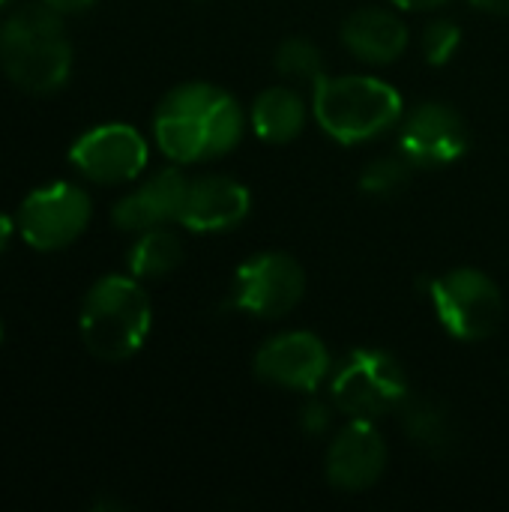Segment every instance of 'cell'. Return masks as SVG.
I'll return each mask as SVG.
<instances>
[{
  "label": "cell",
  "mask_w": 509,
  "mask_h": 512,
  "mask_svg": "<svg viewBox=\"0 0 509 512\" xmlns=\"http://www.w3.org/2000/svg\"><path fill=\"white\" fill-rule=\"evenodd\" d=\"M243 132L246 114L240 102L210 81L177 84L153 114L156 147L177 165L228 156L243 141Z\"/></svg>",
  "instance_id": "cell-1"
},
{
  "label": "cell",
  "mask_w": 509,
  "mask_h": 512,
  "mask_svg": "<svg viewBox=\"0 0 509 512\" xmlns=\"http://www.w3.org/2000/svg\"><path fill=\"white\" fill-rule=\"evenodd\" d=\"M0 69L30 96H51L72 75V42L63 15L45 6H21L0 24Z\"/></svg>",
  "instance_id": "cell-2"
},
{
  "label": "cell",
  "mask_w": 509,
  "mask_h": 512,
  "mask_svg": "<svg viewBox=\"0 0 509 512\" xmlns=\"http://www.w3.org/2000/svg\"><path fill=\"white\" fill-rule=\"evenodd\" d=\"M153 324V306L141 279L102 276L90 285L78 312V333L84 348L105 363H123L135 357Z\"/></svg>",
  "instance_id": "cell-3"
},
{
  "label": "cell",
  "mask_w": 509,
  "mask_h": 512,
  "mask_svg": "<svg viewBox=\"0 0 509 512\" xmlns=\"http://www.w3.org/2000/svg\"><path fill=\"white\" fill-rule=\"evenodd\" d=\"M312 111L339 144L375 141L405 117L399 90L372 75H324L312 87Z\"/></svg>",
  "instance_id": "cell-4"
},
{
  "label": "cell",
  "mask_w": 509,
  "mask_h": 512,
  "mask_svg": "<svg viewBox=\"0 0 509 512\" xmlns=\"http://www.w3.org/2000/svg\"><path fill=\"white\" fill-rule=\"evenodd\" d=\"M411 396L405 366L381 348H357L330 372V399L348 420H381Z\"/></svg>",
  "instance_id": "cell-5"
},
{
  "label": "cell",
  "mask_w": 509,
  "mask_h": 512,
  "mask_svg": "<svg viewBox=\"0 0 509 512\" xmlns=\"http://www.w3.org/2000/svg\"><path fill=\"white\" fill-rule=\"evenodd\" d=\"M429 297L441 327L459 342H483L504 321V294L477 267H456L432 279Z\"/></svg>",
  "instance_id": "cell-6"
},
{
  "label": "cell",
  "mask_w": 509,
  "mask_h": 512,
  "mask_svg": "<svg viewBox=\"0 0 509 512\" xmlns=\"http://www.w3.org/2000/svg\"><path fill=\"white\" fill-rule=\"evenodd\" d=\"M90 216H93L90 195L78 183L54 180L24 195L15 225L30 249L60 252L87 231Z\"/></svg>",
  "instance_id": "cell-7"
},
{
  "label": "cell",
  "mask_w": 509,
  "mask_h": 512,
  "mask_svg": "<svg viewBox=\"0 0 509 512\" xmlns=\"http://www.w3.org/2000/svg\"><path fill=\"white\" fill-rule=\"evenodd\" d=\"M306 270L288 252H258L246 258L231 282V306L255 318H282L300 306Z\"/></svg>",
  "instance_id": "cell-8"
},
{
  "label": "cell",
  "mask_w": 509,
  "mask_h": 512,
  "mask_svg": "<svg viewBox=\"0 0 509 512\" xmlns=\"http://www.w3.org/2000/svg\"><path fill=\"white\" fill-rule=\"evenodd\" d=\"M150 147L129 123H99L69 147V165L99 186H123L144 174Z\"/></svg>",
  "instance_id": "cell-9"
},
{
  "label": "cell",
  "mask_w": 509,
  "mask_h": 512,
  "mask_svg": "<svg viewBox=\"0 0 509 512\" xmlns=\"http://www.w3.org/2000/svg\"><path fill=\"white\" fill-rule=\"evenodd\" d=\"M252 366L264 384L297 393H315L333 372L327 345L309 330H288L267 339Z\"/></svg>",
  "instance_id": "cell-10"
},
{
  "label": "cell",
  "mask_w": 509,
  "mask_h": 512,
  "mask_svg": "<svg viewBox=\"0 0 509 512\" xmlns=\"http://www.w3.org/2000/svg\"><path fill=\"white\" fill-rule=\"evenodd\" d=\"M468 123L447 102H420L399 123V150L414 168H444L468 153Z\"/></svg>",
  "instance_id": "cell-11"
},
{
  "label": "cell",
  "mask_w": 509,
  "mask_h": 512,
  "mask_svg": "<svg viewBox=\"0 0 509 512\" xmlns=\"http://www.w3.org/2000/svg\"><path fill=\"white\" fill-rule=\"evenodd\" d=\"M387 444L372 420H348L327 450V480L333 489L357 495L369 492L387 471Z\"/></svg>",
  "instance_id": "cell-12"
},
{
  "label": "cell",
  "mask_w": 509,
  "mask_h": 512,
  "mask_svg": "<svg viewBox=\"0 0 509 512\" xmlns=\"http://www.w3.org/2000/svg\"><path fill=\"white\" fill-rule=\"evenodd\" d=\"M252 210V195L243 183L204 174L186 183V195L177 213V225L195 234H222L237 228Z\"/></svg>",
  "instance_id": "cell-13"
},
{
  "label": "cell",
  "mask_w": 509,
  "mask_h": 512,
  "mask_svg": "<svg viewBox=\"0 0 509 512\" xmlns=\"http://www.w3.org/2000/svg\"><path fill=\"white\" fill-rule=\"evenodd\" d=\"M186 177L177 168H162L144 183H138L129 195H123L111 207V222L120 231L141 234L147 228H159L168 222H177L183 195H186Z\"/></svg>",
  "instance_id": "cell-14"
},
{
  "label": "cell",
  "mask_w": 509,
  "mask_h": 512,
  "mask_svg": "<svg viewBox=\"0 0 509 512\" xmlns=\"http://www.w3.org/2000/svg\"><path fill=\"white\" fill-rule=\"evenodd\" d=\"M342 42L345 48L372 66L396 63L408 48V27L405 21L381 6H363L354 9L342 24Z\"/></svg>",
  "instance_id": "cell-15"
},
{
  "label": "cell",
  "mask_w": 509,
  "mask_h": 512,
  "mask_svg": "<svg viewBox=\"0 0 509 512\" xmlns=\"http://www.w3.org/2000/svg\"><path fill=\"white\" fill-rule=\"evenodd\" d=\"M306 120H309V105L300 96V90L291 84H276L261 90L249 111V123L255 135L267 144L294 141L306 129Z\"/></svg>",
  "instance_id": "cell-16"
},
{
  "label": "cell",
  "mask_w": 509,
  "mask_h": 512,
  "mask_svg": "<svg viewBox=\"0 0 509 512\" xmlns=\"http://www.w3.org/2000/svg\"><path fill=\"white\" fill-rule=\"evenodd\" d=\"M183 264V243L180 237L159 225V228H147L135 237V243L129 246L126 255V267L135 279H162L168 273H174Z\"/></svg>",
  "instance_id": "cell-17"
},
{
  "label": "cell",
  "mask_w": 509,
  "mask_h": 512,
  "mask_svg": "<svg viewBox=\"0 0 509 512\" xmlns=\"http://www.w3.org/2000/svg\"><path fill=\"white\" fill-rule=\"evenodd\" d=\"M402 414V426L405 432L411 435V441L435 456L447 453L453 444H456V429H453V420L450 414L432 402V399H417V396H408L405 405L399 408Z\"/></svg>",
  "instance_id": "cell-18"
},
{
  "label": "cell",
  "mask_w": 509,
  "mask_h": 512,
  "mask_svg": "<svg viewBox=\"0 0 509 512\" xmlns=\"http://www.w3.org/2000/svg\"><path fill=\"white\" fill-rule=\"evenodd\" d=\"M276 72L285 81L294 84H318L327 72H324V54L315 42L303 39V36H288L279 48H276Z\"/></svg>",
  "instance_id": "cell-19"
},
{
  "label": "cell",
  "mask_w": 509,
  "mask_h": 512,
  "mask_svg": "<svg viewBox=\"0 0 509 512\" xmlns=\"http://www.w3.org/2000/svg\"><path fill=\"white\" fill-rule=\"evenodd\" d=\"M411 174H414V162L402 150L390 156H378L360 171V189L369 195H396L411 183Z\"/></svg>",
  "instance_id": "cell-20"
},
{
  "label": "cell",
  "mask_w": 509,
  "mask_h": 512,
  "mask_svg": "<svg viewBox=\"0 0 509 512\" xmlns=\"http://www.w3.org/2000/svg\"><path fill=\"white\" fill-rule=\"evenodd\" d=\"M462 45V27L450 18H435L423 30V57L432 66H444Z\"/></svg>",
  "instance_id": "cell-21"
},
{
  "label": "cell",
  "mask_w": 509,
  "mask_h": 512,
  "mask_svg": "<svg viewBox=\"0 0 509 512\" xmlns=\"http://www.w3.org/2000/svg\"><path fill=\"white\" fill-rule=\"evenodd\" d=\"M327 426H330V408L321 405V402H309V405L303 408V429H306L309 435H321Z\"/></svg>",
  "instance_id": "cell-22"
},
{
  "label": "cell",
  "mask_w": 509,
  "mask_h": 512,
  "mask_svg": "<svg viewBox=\"0 0 509 512\" xmlns=\"http://www.w3.org/2000/svg\"><path fill=\"white\" fill-rule=\"evenodd\" d=\"M45 6H51L54 12H60V15H78V12H84V9H90L96 0H42Z\"/></svg>",
  "instance_id": "cell-23"
},
{
  "label": "cell",
  "mask_w": 509,
  "mask_h": 512,
  "mask_svg": "<svg viewBox=\"0 0 509 512\" xmlns=\"http://www.w3.org/2000/svg\"><path fill=\"white\" fill-rule=\"evenodd\" d=\"M15 228H18L15 219H12L9 213L0 210V255L9 249V243H12V237H15Z\"/></svg>",
  "instance_id": "cell-24"
},
{
  "label": "cell",
  "mask_w": 509,
  "mask_h": 512,
  "mask_svg": "<svg viewBox=\"0 0 509 512\" xmlns=\"http://www.w3.org/2000/svg\"><path fill=\"white\" fill-rule=\"evenodd\" d=\"M471 3L492 15H509V0H471Z\"/></svg>",
  "instance_id": "cell-25"
},
{
  "label": "cell",
  "mask_w": 509,
  "mask_h": 512,
  "mask_svg": "<svg viewBox=\"0 0 509 512\" xmlns=\"http://www.w3.org/2000/svg\"><path fill=\"white\" fill-rule=\"evenodd\" d=\"M399 9H414V12H423V9H435L447 0H393Z\"/></svg>",
  "instance_id": "cell-26"
},
{
  "label": "cell",
  "mask_w": 509,
  "mask_h": 512,
  "mask_svg": "<svg viewBox=\"0 0 509 512\" xmlns=\"http://www.w3.org/2000/svg\"><path fill=\"white\" fill-rule=\"evenodd\" d=\"M0 345H3V324H0Z\"/></svg>",
  "instance_id": "cell-27"
},
{
  "label": "cell",
  "mask_w": 509,
  "mask_h": 512,
  "mask_svg": "<svg viewBox=\"0 0 509 512\" xmlns=\"http://www.w3.org/2000/svg\"><path fill=\"white\" fill-rule=\"evenodd\" d=\"M6 3H9V0H0V9H3V6H6Z\"/></svg>",
  "instance_id": "cell-28"
}]
</instances>
